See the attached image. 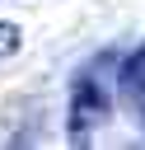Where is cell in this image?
<instances>
[{
  "instance_id": "1",
  "label": "cell",
  "mask_w": 145,
  "mask_h": 150,
  "mask_svg": "<svg viewBox=\"0 0 145 150\" xmlns=\"http://www.w3.org/2000/svg\"><path fill=\"white\" fill-rule=\"evenodd\" d=\"M108 112H112L108 89H103L94 75L75 80V94H70V141H89V136L108 122Z\"/></svg>"
},
{
  "instance_id": "2",
  "label": "cell",
  "mask_w": 145,
  "mask_h": 150,
  "mask_svg": "<svg viewBox=\"0 0 145 150\" xmlns=\"http://www.w3.org/2000/svg\"><path fill=\"white\" fill-rule=\"evenodd\" d=\"M122 84H126V94L136 98V108L145 112V47H136V56L122 66Z\"/></svg>"
},
{
  "instance_id": "3",
  "label": "cell",
  "mask_w": 145,
  "mask_h": 150,
  "mask_svg": "<svg viewBox=\"0 0 145 150\" xmlns=\"http://www.w3.org/2000/svg\"><path fill=\"white\" fill-rule=\"evenodd\" d=\"M14 52H19V28L0 23V56H14Z\"/></svg>"
}]
</instances>
